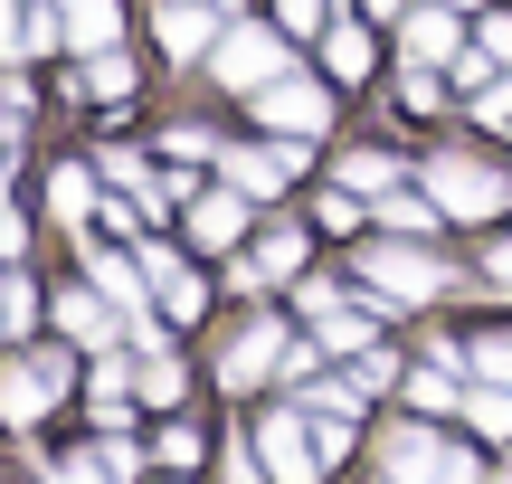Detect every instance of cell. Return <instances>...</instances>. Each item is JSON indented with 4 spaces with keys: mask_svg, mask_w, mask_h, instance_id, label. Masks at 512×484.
<instances>
[{
    "mask_svg": "<svg viewBox=\"0 0 512 484\" xmlns=\"http://www.w3.org/2000/svg\"><path fill=\"white\" fill-rule=\"evenodd\" d=\"M503 484H512V475H503Z\"/></svg>",
    "mask_w": 512,
    "mask_h": 484,
    "instance_id": "obj_37",
    "label": "cell"
},
{
    "mask_svg": "<svg viewBox=\"0 0 512 484\" xmlns=\"http://www.w3.org/2000/svg\"><path fill=\"white\" fill-rule=\"evenodd\" d=\"M494 276H512V238H503V247H494Z\"/></svg>",
    "mask_w": 512,
    "mask_h": 484,
    "instance_id": "obj_36",
    "label": "cell"
},
{
    "mask_svg": "<svg viewBox=\"0 0 512 484\" xmlns=\"http://www.w3.org/2000/svg\"><path fill=\"white\" fill-rule=\"evenodd\" d=\"M162 48L171 57H209L219 48V10L209 0H162Z\"/></svg>",
    "mask_w": 512,
    "mask_h": 484,
    "instance_id": "obj_10",
    "label": "cell"
},
{
    "mask_svg": "<svg viewBox=\"0 0 512 484\" xmlns=\"http://www.w3.org/2000/svg\"><path fill=\"white\" fill-rule=\"evenodd\" d=\"M323 86H304V76H266L256 86V124H275V133H323Z\"/></svg>",
    "mask_w": 512,
    "mask_h": 484,
    "instance_id": "obj_5",
    "label": "cell"
},
{
    "mask_svg": "<svg viewBox=\"0 0 512 484\" xmlns=\"http://www.w3.org/2000/svg\"><path fill=\"white\" fill-rule=\"evenodd\" d=\"M408 57H456V19L446 10H408Z\"/></svg>",
    "mask_w": 512,
    "mask_h": 484,
    "instance_id": "obj_17",
    "label": "cell"
},
{
    "mask_svg": "<svg viewBox=\"0 0 512 484\" xmlns=\"http://www.w3.org/2000/svg\"><path fill=\"white\" fill-rule=\"evenodd\" d=\"M19 247V219H10V190H0V257Z\"/></svg>",
    "mask_w": 512,
    "mask_h": 484,
    "instance_id": "obj_32",
    "label": "cell"
},
{
    "mask_svg": "<svg viewBox=\"0 0 512 484\" xmlns=\"http://www.w3.org/2000/svg\"><path fill=\"white\" fill-rule=\"evenodd\" d=\"M285 19H294V29H313V19H323V0H285Z\"/></svg>",
    "mask_w": 512,
    "mask_h": 484,
    "instance_id": "obj_33",
    "label": "cell"
},
{
    "mask_svg": "<svg viewBox=\"0 0 512 484\" xmlns=\"http://www.w3.org/2000/svg\"><path fill=\"white\" fill-rule=\"evenodd\" d=\"M228 162V181L247 190V200H275V190L294 181V152H219Z\"/></svg>",
    "mask_w": 512,
    "mask_h": 484,
    "instance_id": "obj_13",
    "label": "cell"
},
{
    "mask_svg": "<svg viewBox=\"0 0 512 484\" xmlns=\"http://www.w3.org/2000/svg\"><path fill=\"white\" fill-rule=\"evenodd\" d=\"M143 276H152V295H162V314H171V323H190V314H200V276H190L171 247H143Z\"/></svg>",
    "mask_w": 512,
    "mask_h": 484,
    "instance_id": "obj_11",
    "label": "cell"
},
{
    "mask_svg": "<svg viewBox=\"0 0 512 484\" xmlns=\"http://www.w3.org/2000/svg\"><path fill=\"white\" fill-rule=\"evenodd\" d=\"M389 475H399V484H475V456L446 447V437H418V428H408L399 456H389Z\"/></svg>",
    "mask_w": 512,
    "mask_h": 484,
    "instance_id": "obj_4",
    "label": "cell"
},
{
    "mask_svg": "<svg viewBox=\"0 0 512 484\" xmlns=\"http://www.w3.org/2000/svg\"><path fill=\"white\" fill-rule=\"evenodd\" d=\"M484 57H503V67H512V19H484Z\"/></svg>",
    "mask_w": 512,
    "mask_h": 484,
    "instance_id": "obj_31",
    "label": "cell"
},
{
    "mask_svg": "<svg viewBox=\"0 0 512 484\" xmlns=\"http://www.w3.org/2000/svg\"><path fill=\"white\" fill-rule=\"evenodd\" d=\"M380 219H389V228H408V238H418V228H437L446 209H437V190H389V200H380Z\"/></svg>",
    "mask_w": 512,
    "mask_h": 484,
    "instance_id": "obj_16",
    "label": "cell"
},
{
    "mask_svg": "<svg viewBox=\"0 0 512 484\" xmlns=\"http://www.w3.org/2000/svg\"><path fill=\"white\" fill-rule=\"evenodd\" d=\"M475 428L484 437H512V380H484V390H475Z\"/></svg>",
    "mask_w": 512,
    "mask_h": 484,
    "instance_id": "obj_19",
    "label": "cell"
},
{
    "mask_svg": "<svg viewBox=\"0 0 512 484\" xmlns=\"http://www.w3.org/2000/svg\"><path fill=\"white\" fill-rule=\"evenodd\" d=\"M209 67L228 76V86H266V76H285V38L275 29H219V48H209Z\"/></svg>",
    "mask_w": 512,
    "mask_h": 484,
    "instance_id": "obj_2",
    "label": "cell"
},
{
    "mask_svg": "<svg viewBox=\"0 0 512 484\" xmlns=\"http://www.w3.org/2000/svg\"><path fill=\"white\" fill-rule=\"evenodd\" d=\"M86 86H95V95H124V86H133V67H124V48H95V67H86Z\"/></svg>",
    "mask_w": 512,
    "mask_h": 484,
    "instance_id": "obj_24",
    "label": "cell"
},
{
    "mask_svg": "<svg viewBox=\"0 0 512 484\" xmlns=\"http://www.w3.org/2000/svg\"><path fill=\"white\" fill-rule=\"evenodd\" d=\"M152 456H162V466H190V456H200V428H190V418H171V428L152 437Z\"/></svg>",
    "mask_w": 512,
    "mask_h": 484,
    "instance_id": "obj_23",
    "label": "cell"
},
{
    "mask_svg": "<svg viewBox=\"0 0 512 484\" xmlns=\"http://www.w3.org/2000/svg\"><path fill=\"white\" fill-rule=\"evenodd\" d=\"M57 484H114L105 456H76V466H57Z\"/></svg>",
    "mask_w": 512,
    "mask_h": 484,
    "instance_id": "obj_30",
    "label": "cell"
},
{
    "mask_svg": "<svg viewBox=\"0 0 512 484\" xmlns=\"http://www.w3.org/2000/svg\"><path fill=\"white\" fill-rule=\"evenodd\" d=\"M304 266V238L294 228H266V247H256V276H294Z\"/></svg>",
    "mask_w": 512,
    "mask_h": 484,
    "instance_id": "obj_20",
    "label": "cell"
},
{
    "mask_svg": "<svg viewBox=\"0 0 512 484\" xmlns=\"http://www.w3.org/2000/svg\"><path fill=\"white\" fill-rule=\"evenodd\" d=\"M475 371H484V380H512V342H503V333L475 342Z\"/></svg>",
    "mask_w": 512,
    "mask_h": 484,
    "instance_id": "obj_27",
    "label": "cell"
},
{
    "mask_svg": "<svg viewBox=\"0 0 512 484\" xmlns=\"http://www.w3.org/2000/svg\"><path fill=\"white\" fill-rule=\"evenodd\" d=\"M238 228H247V190H238V181H228V190H209V200L190 209V238H200V247H228Z\"/></svg>",
    "mask_w": 512,
    "mask_h": 484,
    "instance_id": "obj_12",
    "label": "cell"
},
{
    "mask_svg": "<svg viewBox=\"0 0 512 484\" xmlns=\"http://www.w3.org/2000/svg\"><path fill=\"white\" fill-rule=\"evenodd\" d=\"M475 114H484V124H512V76H494V86L475 95Z\"/></svg>",
    "mask_w": 512,
    "mask_h": 484,
    "instance_id": "obj_29",
    "label": "cell"
},
{
    "mask_svg": "<svg viewBox=\"0 0 512 484\" xmlns=\"http://www.w3.org/2000/svg\"><path fill=\"white\" fill-rule=\"evenodd\" d=\"M285 361H294V342L275 333V323H256V333H238V342H228L219 380H228V390H256V380H275V371H285Z\"/></svg>",
    "mask_w": 512,
    "mask_h": 484,
    "instance_id": "obj_7",
    "label": "cell"
},
{
    "mask_svg": "<svg viewBox=\"0 0 512 484\" xmlns=\"http://www.w3.org/2000/svg\"><path fill=\"white\" fill-rule=\"evenodd\" d=\"M48 200H57V219H86V209H95V181H86V171H57Z\"/></svg>",
    "mask_w": 512,
    "mask_h": 484,
    "instance_id": "obj_21",
    "label": "cell"
},
{
    "mask_svg": "<svg viewBox=\"0 0 512 484\" xmlns=\"http://www.w3.org/2000/svg\"><path fill=\"white\" fill-rule=\"evenodd\" d=\"M57 390H67V361H57V352H38V361H19V371L0 380V409H10V428H29V418L48 409Z\"/></svg>",
    "mask_w": 512,
    "mask_h": 484,
    "instance_id": "obj_8",
    "label": "cell"
},
{
    "mask_svg": "<svg viewBox=\"0 0 512 484\" xmlns=\"http://www.w3.org/2000/svg\"><path fill=\"white\" fill-rule=\"evenodd\" d=\"M133 390H143L152 409H171V399H181V371H171V361H143V371H133Z\"/></svg>",
    "mask_w": 512,
    "mask_h": 484,
    "instance_id": "obj_22",
    "label": "cell"
},
{
    "mask_svg": "<svg viewBox=\"0 0 512 484\" xmlns=\"http://www.w3.org/2000/svg\"><path fill=\"white\" fill-rule=\"evenodd\" d=\"M304 314H313V342L323 352H370V314H351L332 285H304Z\"/></svg>",
    "mask_w": 512,
    "mask_h": 484,
    "instance_id": "obj_9",
    "label": "cell"
},
{
    "mask_svg": "<svg viewBox=\"0 0 512 484\" xmlns=\"http://www.w3.org/2000/svg\"><path fill=\"white\" fill-rule=\"evenodd\" d=\"M342 181H351V190H389V181H399V171H389L380 152H351V162H342Z\"/></svg>",
    "mask_w": 512,
    "mask_h": 484,
    "instance_id": "obj_26",
    "label": "cell"
},
{
    "mask_svg": "<svg viewBox=\"0 0 512 484\" xmlns=\"http://www.w3.org/2000/svg\"><path fill=\"white\" fill-rule=\"evenodd\" d=\"M57 323H67V333H86V342H105V333H114V323H105V304H95V295H76V285L57 295Z\"/></svg>",
    "mask_w": 512,
    "mask_h": 484,
    "instance_id": "obj_18",
    "label": "cell"
},
{
    "mask_svg": "<svg viewBox=\"0 0 512 484\" xmlns=\"http://www.w3.org/2000/svg\"><path fill=\"white\" fill-rule=\"evenodd\" d=\"M10 333H29V285L0 276V342H10Z\"/></svg>",
    "mask_w": 512,
    "mask_h": 484,
    "instance_id": "obj_25",
    "label": "cell"
},
{
    "mask_svg": "<svg viewBox=\"0 0 512 484\" xmlns=\"http://www.w3.org/2000/svg\"><path fill=\"white\" fill-rule=\"evenodd\" d=\"M0 57H19V19H10V0H0Z\"/></svg>",
    "mask_w": 512,
    "mask_h": 484,
    "instance_id": "obj_34",
    "label": "cell"
},
{
    "mask_svg": "<svg viewBox=\"0 0 512 484\" xmlns=\"http://www.w3.org/2000/svg\"><path fill=\"white\" fill-rule=\"evenodd\" d=\"M57 29H67V19H48V10H29V29H19V48H29V57H48V48H57Z\"/></svg>",
    "mask_w": 512,
    "mask_h": 484,
    "instance_id": "obj_28",
    "label": "cell"
},
{
    "mask_svg": "<svg viewBox=\"0 0 512 484\" xmlns=\"http://www.w3.org/2000/svg\"><path fill=\"white\" fill-rule=\"evenodd\" d=\"M57 19H67V38H76V48H114V0H57Z\"/></svg>",
    "mask_w": 512,
    "mask_h": 484,
    "instance_id": "obj_14",
    "label": "cell"
},
{
    "mask_svg": "<svg viewBox=\"0 0 512 484\" xmlns=\"http://www.w3.org/2000/svg\"><path fill=\"white\" fill-rule=\"evenodd\" d=\"M323 67L342 76V86H361V76H370V38L351 29V19H332V38H323Z\"/></svg>",
    "mask_w": 512,
    "mask_h": 484,
    "instance_id": "obj_15",
    "label": "cell"
},
{
    "mask_svg": "<svg viewBox=\"0 0 512 484\" xmlns=\"http://www.w3.org/2000/svg\"><path fill=\"white\" fill-rule=\"evenodd\" d=\"M370 285H380L389 304H427V295H446L437 257H418V247H370Z\"/></svg>",
    "mask_w": 512,
    "mask_h": 484,
    "instance_id": "obj_6",
    "label": "cell"
},
{
    "mask_svg": "<svg viewBox=\"0 0 512 484\" xmlns=\"http://www.w3.org/2000/svg\"><path fill=\"white\" fill-rule=\"evenodd\" d=\"M313 437H323V428H304V418H266V428H256L266 475L275 484H313V475H323V447H313Z\"/></svg>",
    "mask_w": 512,
    "mask_h": 484,
    "instance_id": "obj_3",
    "label": "cell"
},
{
    "mask_svg": "<svg viewBox=\"0 0 512 484\" xmlns=\"http://www.w3.org/2000/svg\"><path fill=\"white\" fill-rule=\"evenodd\" d=\"M361 10H380V19H399V10H408V0H361Z\"/></svg>",
    "mask_w": 512,
    "mask_h": 484,
    "instance_id": "obj_35",
    "label": "cell"
},
{
    "mask_svg": "<svg viewBox=\"0 0 512 484\" xmlns=\"http://www.w3.org/2000/svg\"><path fill=\"white\" fill-rule=\"evenodd\" d=\"M427 190H437L446 219H494L503 209V181L484 162H465V152H437V162H427Z\"/></svg>",
    "mask_w": 512,
    "mask_h": 484,
    "instance_id": "obj_1",
    "label": "cell"
}]
</instances>
